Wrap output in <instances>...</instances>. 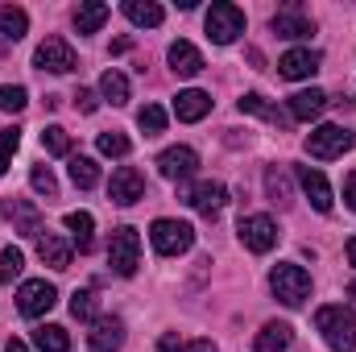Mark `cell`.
Returning <instances> with one entry per match:
<instances>
[{
	"instance_id": "6da1fadb",
	"label": "cell",
	"mask_w": 356,
	"mask_h": 352,
	"mask_svg": "<svg viewBox=\"0 0 356 352\" xmlns=\"http://www.w3.org/2000/svg\"><path fill=\"white\" fill-rule=\"evenodd\" d=\"M315 328H319V336L327 340L332 352H353L356 349V315L344 303L319 307V311H315Z\"/></svg>"
},
{
	"instance_id": "7a4b0ae2",
	"label": "cell",
	"mask_w": 356,
	"mask_h": 352,
	"mask_svg": "<svg viewBox=\"0 0 356 352\" xmlns=\"http://www.w3.org/2000/svg\"><path fill=\"white\" fill-rule=\"evenodd\" d=\"M269 286H273V294H277L282 307H302V303L311 298V273H307L302 265H294V262L273 265Z\"/></svg>"
},
{
	"instance_id": "3957f363",
	"label": "cell",
	"mask_w": 356,
	"mask_h": 352,
	"mask_svg": "<svg viewBox=\"0 0 356 352\" xmlns=\"http://www.w3.org/2000/svg\"><path fill=\"white\" fill-rule=\"evenodd\" d=\"M356 145V137L344 125H319L311 137H307V154L319 158V162H332V158H344Z\"/></svg>"
},
{
	"instance_id": "277c9868",
	"label": "cell",
	"mask_w": 356,
	"mask_h": 352,
	"mask_svg": "<svg viewBox=\"0 0 356 352\" xmlns=\"http://www.w3.org/2000/svg\"><path fill=\"white\" fill-rule=\"evenodd\" d=\"M108 265L120 273V278H133L137 273V265H141V237H137V228H116L112 232V241H108Z\"/></svg>"
},
{
	"instance_id": "5b68a950",
	"label": "cell",
	"mask_w": 356,
	"mask_h": 352,
	"mask_svg": "<svg viewBox=\"0 0 356 352\" xmlns=\"http://www.w3.org/2000/svg\"><path fill=\"white\" fill-rule=\"evenodd\" d=\"M207 38L216 42V46H228V42H236L241 33H245V13L236 8V4H228V0H220V4H211L207 8Z\"/></svg>"
},
{
	"instance_id": "8992f818",
	"label": "cell",
	"mask_w": 356,
	"mask_h": 352,
	"mask_svg": "<svg viewBox=\"0 0 356 352\" xmlns=\"http://www.w3.org/2000/svg\"><path fill=\"white\" fill-rule=\"evenodd\" d=\"M149 245H154L162 257H178V253H186V249L195 245V228L182 224V220H154Z\"/></svg>"
},
{
	"instance_id": "52a82bcc",
	"label": "cell",
	"mask_w": 356,
	"mask_h": 352,
	"mask_svg": "<svg viewBox=\"0 0 356 352\" xmlns=\"http://www.w3.org/2000/svg\"><path fill=\"white\" fill-rule=\"evenodd\" d=\"M54 303H58V290H54L46 278H29V282H21V290H17V311H21L25 319L46 315Z\"/></svg>"
},
{
	"instance_id": "ba28073f",
	"label": "cell",
	"mask_w": 356,
	"mask_h": 352,
	"mask_svg": "<svg viewBox=\"0 0 356 352\" xmlns=\"http://www.w3.org/2000/svg\"><path fill=\"white\" fill-rule=\"evenodd\" d=\"M33 63H38V71H54V75H71V71L79 67L75 50H71V46L63 42V38H46V42L38 46Z\"/></svg>"
},
{
	"instance_id": "9c48e42d",
	"label": "cell",
	"mask_w": 356,
	"mask_h": 352,
	"mask_svg": "<svg viewBox=\"0 0 356 352\" xmlns=\"http://www.w3.org/2000/svg\"><path fill=\"white\" fill-rule=\"evenodd\" d=\"M236 232H241V241H245L249 253H269L277 245V224L269 216H241V228Z\"/></svg>"
},
{
	"instance_id": "30bf717a",
	"label": "cell",
	"mask_w": 356,
	"mask_h": 352,
	"mask_svg": "<svg viewBox=\"0 0 356 352\" xmlns=\"http://www.w3.org/2000/svg\"><path fill=\"white\" fill-rule=\"evenodd\" d=\"M145 195V175L141 170H133V166H120L112 182H108V199L112 203H120V207H129V203H137Z\"/></svg>"
},
{
	"instance_id": "8fae6325",
	"label": "cell",
	"mask_w": 356,
	"mask_h": 352,
	"mask_svg": "<svg viewBox=\"0 0 356 352\" xmlns=\"http://www.w3.org/2000/svg\"><path fill=\"white\" fill-rule=\"evenodd\" d=\"M195 166H199V154L191 145H170V150L158 154V170L166 178H175V182H186V178L195 175Z\"/></svg>"
},
{
	"instance_id": "7c38bea8",
	"label": "cell",
	"mask_w": 356,
	"mask_h": 352,
	"mask_svg": "<svg viewBox=\"0 0 356 352\" xmlns=\"http://www.w3.org/2000/svg\"><path fill=\"white\" fill-rule=\"evenodd\" d=\"M182 199L199 211V216H216L220 207H224V186L220 182H199V186H182Z\"/></svg>"
},
{
	"instance_id": "4fadbf2b",
	"label": "cell",
	"mask_w": 356,
	"mask_h": 352,
	"mask_svg": "<svg viewBox=\"0 0 356 352\" xmlns=\"http://www.w3.org/2000/svg\"><path fill=\"white\" fill-rule=\"evenodd\" d=\"M294 178H298V186L307 191V199H311L315 211H332V186H327V178L319 175V170H311V166H294Z\"/></svg>"
},
{
	"instance_id": "5bb4252c",
	"label": "cell",
	"mask_w": 356,
	"mask_h": 352,
	"mask_svg": "<svg viewBox=\"0 0 356 352\" xmlns=\"http://www.w3.org/2000/svg\"><path fill=\"white\" fill-rule=\"evenodd\" d=\"M319 71V54L315 50H286L277 58V75L282 79H311Z\"/></svg>"
},
{
	"instance_id": "9a60e30c",
	"label": "cell",
	"mask_w": 356,
	"mask_h": 352,
	"mask_svg": "<svg viewBox=\"0 0 356 352\" xmlns=\"http://www.w3.org/2000/svg\"><path fill=\"white\" fill-rule=\"evenodd\" d=\"M91 352H116L124 344V323L116 319V315H104V319H95V328H91L88 336Z\"/></svg>"
},
{
	"instance_id": "2e32d148",
	"label": "cell",
	"mask_w": 356,
	"mask_h": 352,
	"mask_svg": "<svg viewBox=\"0 0 356 352\" xmlns=\"http://www.w3.org/2000/svg\"><path fill=\"white\" fill-rule=\"evenodd\" d=\"M211 112V95L199 88H186L175 95V116L178 120H186V125H195V120H203Z\"/></svg>"
},
{
	"instance_id": "e0dca14e",
	"label": "cell",
	"mask_w": 356,
	"mask_h": 352,
	"mask_svg": "<svg viewBox=\"0 0 356 352\" xmlns=\"http://www.w3.org/2000/svg\"><path fill=\"white\" fill-rule=\"evenodd\" d=\"M38 257L50 265V269H71V245L58 237V232H38Z\"/></svg>"
},
{
	"instance_id": "ac0fdd59",
	"label": "cell",
	"mask_w": 356,
	"mask_h": 352,
	"mask_svg": "<svg viewBox=\"0 0 356 352\" xmlns=\"http://www.w3.org/2000/svg\"><path fill=\"white\" fill-rule=\"evenodd\" d=\"M323 108H327V95L319 88H307V91L290 95V120H315Z\"/></svg>"
},
{
	"instance_id": "d6986e66",
	"label": "cell",
	"mask_w": 356,
	"mask_h": 352,
	"mask_svg": "<svg viewBox=\"0 0 356 352\" xmlns=\"http://www.w3.org/2000/svg\"><path fill=\"white\" fill-rule=\"evenodd\" d=\"M166 58H170L175 75H182V79H191V75H199V71H203V54H199L191 42H175Z\"/></svg>"
},
{
	"instance_id": "ffe728a7",
	"label": "cell",
	"mask_w": 356,
	"mask_h": 352,
	"mask_svg": "<svg viewBox=\"0 0 356 352\" xmlns=\"http://www.w3.org/2000/svg\"><path fill=\"white\" fill-rule=\"evenodd\" d=\"M273 33H277V38H311L315 25H311V17H302V13H294V8H282V13L273 17Z\"/></svg>"
},
{
	"instance_id": "44dd1931",
	"label": "cell",
	"mask_w": 356,
	"mask_h": 352,
	"mask_svg": "<svg viewBox=\"0 0 356 352\" xmlns=\"http://www.w3.org/2000/svg\"><path fill=\"white\" fill-rule=\"evenodd\" d=\"M290 340H294V332H290V323H266L261 332H257V352H286L290 349Z\"/></svg>"
},
{
	"instance_id": "7402d4cb",
	"label": "cell",
	"mask_w": 356,
	"mask_h": 352,
	"mask_svg": "<svg viewBox=\"0 0 356 352\" xmlns=\"http://www.w3.org/2000/svg\"><path fill=\"white\" fill-rule=\"evenodd\" d=\"M124 17L133 21V25H145V29H154V25H162V4H154V0H124Z\"/></svg>"
},
{
	"instance_id": "603a6c76",
	"label": "cell",
	"mask_w": 356,
	"mask_h": 352,
	"mask_svg": "<svg viewBox=\"0 0 356 352\" xmlns=\"http://www.w3.org/2000/svg\"><path fill=\"white\" fill-rule=\"evenodd\" d=\"M25 29H29V17H25V8H17V4H4V8H0V38H4V42H17V38H25Z\"/></svg>"
},
{
	"instance_id": "cb8c5ba5",
	"label": "cell",
	"mask_w": 356,
	"mask_h": 352,
	"mask_svg": "<svg viewBox=\"0 0 356 352\" xmlns=\"http://www.w3.org/2000/svg\"><path fill=\"white\" fill-rule=\"evenodd\" d=\"M104 21H108V4H104V0H88V4L75 8V29H79V33H95Z\"/></svg>"
},
{
	"instance_id": "d4e9b609",
	"label": "cell",
	"mask_w": 356,
	"mask_h": 352,
	"mask_svg": "<svg viewBox=\"0 0 356 352\" xmlns=\"http://www.w3.org/2000/svg\"><path fill=\"white\" fill-rule=\"evenodd\" d=\"M33 344H38L42 352H71V336H67V328L46 323V328L33 332Z\"/></svg>"
},
{
	"instance_id": "484cf974",
	"label": "cell",
	"mask_w": 356,
	"mask_h": 352,
	"mask_svg": "<svg viewBox=\"0 0 356 352\" xmlns=\"http://www.w3.org/2000/svg\"><path fill=\"white\" fill-rule=\"evenodd\" d=\"M67 228H71V237H75V245H79V253H88L91 245H95V220H91V211H71L67 216Z\"/></svg>"
},
{
	"instance_id": "4316f807",
	"label": "cell",
	"mask_w": 356,
	"mask_h": 352,
	"mask_svg": "<svg viewBox=\"0 0 356 352\" xmlns=\"http://www.w3.org/2000/svg\"><path fill=\"white\" fill-rule=\"evenodd\" d=\"M241 112H253V116H266V120H273V125H290V112H277L273 104H266L261 95H241Z\"/></svg>"
},
{
	"instance_id": "83f0119b",
	"label": "cell",
	"mask_w": 356,
	"mask_h": 352,
	"mask_svg": "<svg viewBox=\"0 0 356 352\" xmlns=\"http://www.w3.org/2000/svg\"><path fill=\"white\" fill-rule=\"evenodd\" d=\"M99 95H104L108 104H129V79H124L120 71H104V79H99Z\"/></svg>"
},
{
	"instance_id": "f1b7e54d",
	"label": "cell",
	"mask_w": 356,
	"mask_h": 352,
	"mask_svg": "<svg viewBox=\"0 0 356 352\" xmlns=\"http://www.w3.org/2000/svg\"><path fill=\"white\" fill-rule=\"evenodd\" d=\"M266 195H269V203H277V207L290 203V178L282 175L277 166H269L266 170Z\"/></svg>"
},
{
	"instance_id": "f546056e",
	"label": "cell",
	"mask_w": 356,
	"mask_h": 352,
	"mask_svg": "<svg viewBox=\"0 0 356 352\" xmlns=\"http://www.w3.org/2000/svg\"><path fill=\"white\" fill-rule=\"evenodd\" d=\"M71 182H75V186H83V191L95 186V182H99V166H95V158H83V154H79V158H71Z\"/></svg>"
},
{
	"instance_id": "4dcf8cb0",
	"label": "cell",
	"mask_w": 356,
	"mask_h": 352,
	"mask_svg": "<svg viewBox=\"0 0 356 352\" xmlns=\"http://www.w3.org/2000/svg\"><path fill=\"white\" fill-rule=\"evenodd\" d=\"M137 125L145 129V137H158V133L166 129V112H162L158 104H145V108L137 112Z\"/></svg>"
},
{
	"instance_id": "1f68e13d",
	"label": "cell",
	"mask_w": 356,
	"mask_h": 352,
	"mask_svg": "<svg viewBox=\"0 0 356 352\" xmlns=\"http://www.w3.org/2000/svg\"><path fill=\"white\" fill-rule=\"evenodd\" d=\"M42 145H46V154H71V133L63 125H50V129H42Z\"/></svg>"
},
{
	"instance_id": "d6a6232c",
	"label": "cell",
	"mask_w": 356,
	"mask_h": 352,
	"mask_svg": "<svg viewBox=\"0 0 356 352\" xmlns=\"http://www.w3.org/2000/svg\"><path fill=\"white\" fill-rule=\"evenodd\" d=\"M95 145H99V154H108V158H124V154L133 150V145H129V137H124V133H116V129H112V133H99V141H95Z\"/></svg>"
},
{
	"instance_id": "836d02e7",
	"label": "cell",
	"mask_w": 356,
	"mask_h": 352,
	"mask_svg": "<svg viewBox=\"0 0 356 352\" xmlns=\"http://www.w3.org/2000/svg\"><path fill=\"white\" fill-rule=\"evenodd\" d=\"M162 352H216L211 340H178V336H162Z\"/></svg>"
},
{
	"instance_id": "e575fe53",
	"label": "cell",
	"mask_w": 356,
	"mask_h": 352,
	"mask_svg": "<svg viewBox=\"0 0 356 352\" xmlns=\"http://www.w3.org/2000/svg\"><path fill=\"white\" fill-rule=\"evenodd\" d=\"M17 145H21V129H4L0 133V175H8V162H13Z\"/></svg>"
},
{
	"instance_id": "d590c367",
	"label": "cell",
	"mask_w": 356,
	"mask_h": 352,
	"mask_svg": "<svg viewBox=\"0 0 356 352\" xmlns=\"http://www.w3.org/2000/svg\"><path fill=\"white\" fill-rule=\"evenodd\" d=\"M21 269H25V257H21V249H0V282H13Z\"/></svg>"
},
{
	"instance_id": "8d00e7d4",
	"label": "cell",
	"mask_w": 356,
	"mask_h": 352,
	"mask_svg": "<svg viewBox=\"0 0 356 352\" xmlns=\"http://www.w3.org/2000/svg\"><path fill=\"white\" fill-rule=\"evenodd\" d=\"M21 108H25V88L21 83L0 88V112H21Z\"/></svg>"
},
{
	"instance_id": "74e56055",
	"label": "cell",
	"mask_w": 356,
	"mask_h": 352,
	"mask_svg": "<svg viewBox=\"0 0 356 352\" xmlns=\"http://www.w3.org/2000/svg\"><path fill=\"white\" fill-rule=\"evenodd\" d=\"M71 315H75V319H91V315H95V294H91V290H75V294H71Z\"/></svg>"
},
{
	"instance_id": "f35d334b",
	"label": "cell",
	"mask_w": 356,
	"mask_h": 352,
	"mask_svg": "<svg viewBox=\"0 0 356 352\" xmlns=\"http://www.w3.org/2000/svg\"><path fill=\"white\" fill-rule=\"evenodd\" d=\"M29 182H33V191H38V195H46V199H54V195H58V182H54V175H50L46 166H38V170L29 175Z\"/></svg>"
},
{
	"instance_id": "ab89813d",
	"label": "cell",
	"mask_w": 356,
	"mask_h": 352,
	"mask_svg": "<svg viewBox=\"0 0 356 352\" xmlns=\"http://www.w3.org/2000/svg\"><path fill=\"white\" fill-rule=\"evenodd\" d=\"M75 108H79V112H95V108H99V95L88 91V88H79L75 91Z\"/></svg>"
},
{
	"instance_id": "60d3db41",
	"label": "cell",
	"mask_w": 356,
	"mask_h": 352,
	"mask_svg": "<svg viewBox=\"0 0 356 352\" xmlns=\"http://www.w3.org/2000/svg\"><path fill=\"white\" fill-rule=\"evenodd\" d=\"M344 203H348V207L356 211V170H353L348 178H344Z\"/></svg>"
},
{
	"instance_id": "b9f144b4",
	"label": "cell",
	"mask_w": 356,
	"mask_h": 352,
	"mask_svg": "<svg viewBox=\"0 0 356 352\" xmlns=\"http://www.w3.org/2000/svg\"><path fill=\"white\" fill-rule=\"evenodd\" d=\"M4 352H29V349H25L21 340H8V349H4Z\"/></svg>"
},
{
	"instance_id": "7bdbcfd3",
	"label": "cell",
	"mask_w": 356,
	"mask_h": 352,
	"mask_svg": "<svg viewBox=\"0 0 356 352\" xmlns=\"http://www.w3.org/2000/svg\"><path fill=\"white\" fill-rule=\"evenodd\" d=\"M344 253H348V262L356 265V237H353V241H348V249H344Z\"/></svg>"
},
{
	"instance_id": "ee69618b",
	"label": "cell",
	"mask_w": 356,
	"mask_h": 352,
	"mask_svg": "<svg viewBox=\"0 0 356 352\" xmlns=\"http://www.w3.org/2000/svg\"><path fill=\"white\" fill-rule=\"evenodd\" d=\"M353 298H356V282H353Z\"/></svg>"
}]
</instances>
